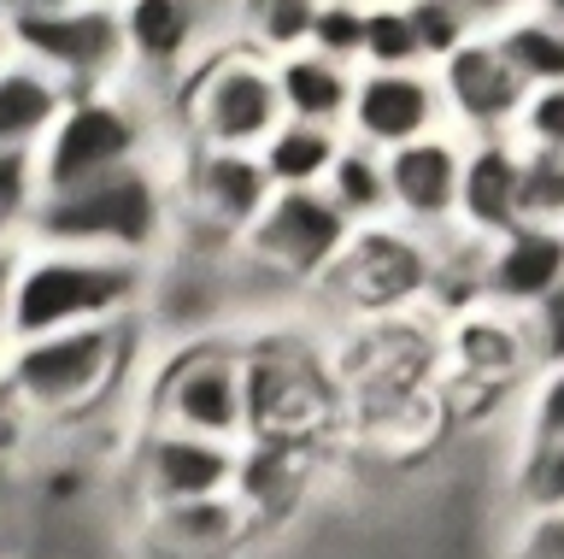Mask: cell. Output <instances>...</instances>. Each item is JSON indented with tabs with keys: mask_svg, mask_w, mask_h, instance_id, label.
Listing matches in <instances>:
<instances>
[{
	"mask_svg": "<svg viewBox=\"0 0 564 559\" xmlns=\"http://www.w3.org/2000/svg\"><path fill=\"white\" fill-rule=\"evenodd\" d=\"M148 294H153V266H141V259H106V254L24 241L18 283H12V342L88 330V324H130L148 312Z\"/></svg>",
	"mask_w": 564,
	"mask_h": 559,
	"instance_id": "cell-1",
	"label": "cell"
},
{
	"mask_svg": "<svg viewBox=\"0 0 564 559\" xmlns=\"http://www.w3.org/2000/svg\"><path fill=\"white\" fill-rule=\"evenodd\" d=\"M176 201L165 171L130 165L118 178L65 189V195H42V213L30 224L35 248H70V254H106V259H141L159 266V254L171 248Z\"/></svg>",
	"mask_w": 564,
	"mask_h": 559,
	"instance_id": "cell-2",
	"label": "cell"
},
{
	"mask_svg": "<svg viewBox=\"0 0 564 559\" xmlns=\"http://www.w3.org/2000/svg\"><path fill=\"white\" fill-rule=\"evenodd\" d=\"M135 342H141V319L59 330V336L12 342L0 372H7V383L35 418H88L130 383Z\"/></svg>",
	"mask_w": 564,
	"mask_h": 559,
	"instance_id": "cell-3",
	"label": "cell"
},
{
	"mask_svg": "<svg viewBox=\"0 0 564 559\" xmlns=\"http://www.w3.org/2000/svg\"><path fill=\"white\" fill-rule=\"evenodd\" d=\"M153 160H159V118L148 89L118 83V89L70 95V107L42 142V195H65V189L118 178V171Z\"/></svg>",
	"mask_w": 564,
	"mask_h": 559,
	"instance_id": "cell-4",
	"label": "cell"
},
{
	"mask_svg": "<svg viewBox=\"0 0 564 559\" xmlns=\"http://www.w3.org/2000/svg\"><path fill=\"white\" fill-rule=\"evenodd\" d=\"M176 89H183V142L188 148L259 153L282 130L276 60H264L241 42H218Z\"/></svg>",
	"mask_w": 564,
	"mask_h": 559,
	"instance_id": "cell-5",
	"label": "cell"
},
{
	"mask_svg": "<svg viewBox=\"0 0 564 559\" xmlns=\"http://www.w3.org/2000/svg\"><path fill=\"white\" fill-rule=\"evenodd\" d=\"M12 54L47 72L65 95H95L135 83L130 47H123V19L118 0H70L59 12H30L7 24Z\"/></svg>",
	"mask_w": 564,
	"mask_h": 559,
	"instance_id": "cell-6",
	"label": "cell"
},
{
	"mask_svg": "<svg viewBox=\"0 0 564 559\" xmlns=\"http://www.w3.org/2000/svg\"><path fill=\"white\" fill-rule=\"evenodd\" d=\"M347 241H352V224L329 206L324 189H282L259 213L253 230L241 236L236 259L247 271L276 277V283L317 289L329 277V266L341 259Z\"/></svg>",
	"mask_w": 564,
	"mask_h": 559,
	"instance_id": "cell-7",
	"label": "cell"
},
{
	"mask_svg": "<svg viewBox=\"0 0 564 559\" xmlns=\"http://www.w3.org/2000/svg\"><path fill=\"white\" fill-rule=\"evenodd\" d=\"M153 424L206 436V442H241L247 436V354L218 336L188 342L159 372Z\"/></svg>",
	"mask_w": 564,
	"mask_h": 559,
	"instance_id": "cell-8",
	"label": "cell"
},
{
	"mask_svg": "<svg viewBox=\"0 0 564 559\" xmlns=\"http://www.w3.org/2000/svg\"><path fill=\"white\" fill-rule=\"evenodd\" d=\"M430 283H435L430 241L400 230V224H377V230H352V241L317 289L335 294L347 312H365V319L388 324L394 312L417 307L430 294Z\"/></svg>",
	"mask_w": 564,
	"mask_h": 559,
	"instance_id": "cell-9",
	"label": "cell"
},
{
	"mask_svg": "<svg viewBox=\"0 0 564 559\" xmlns=\"http://www.w3.org/2000/svg\"><path fill=\"white\" fill-rule=\"evenodd\" d=\"M271 178H264L259 153H236V148H188L183 165V189H176V218L206 230L218 248L236 254L241 236L259 224V213L271 206Z\"/></svg>",
	"mask_w": 564,
	"mask_h": 559,
	"instance_id": "cell-10",
	"label": "cell"
},
{
	"mask_svg": "<svg viewBox=\"0 0 564 559\" xmlns=\"http://www.w3.org/2000/svg\"><path fill=\"white\" fill-rule=\"evenodd\" d=\"M435 83H441V107H447V130L465 136V142H494V136H511L518 130V112H523V77L506 65V54L494 47L488 30L447 54L435 65Z\"/></svg>",
	"mask_w": 564,
	"mask_h": 559,
	"instance_id": "cell-11",
	"label": "cell"
},
{
	"mask_svg": "<svg viewBox=\"0 0 564 559\" xmlns=\"http://www.w3.org/2000/svg\"><path fill=\"white\" fill-rule=\"evenodd\" d=\"M388 160V201L394 224L423 241H441L458 230V189H465V136L435 130L423 142H405Z\"/></svg>",
	"mask_w": 564,
	"mask_h": 559,
	"instance_id": "cell-12",
	"label": "cell"
},
{
	"mask_svg": "<svg viewBox=\"0 0 564 559\" xmlns=\"http://www.w3.org/2000/svg\"><path fill=\"white\" fill-rule=\"evenodd\" d=\"M435 130H447V107H441V83L430 65H412V72H359L352 112H347V142L394 153Z\"/></svg>",
	"mask_w": 564,
	"mask_h": 559,
	"instance_id": "cell-13",
	"label": "cell"
},
{
	"mask_svg": "<svg viewBox=\"0 0 564 559\" xmlns=\"http://www.w3.org/2000/svg\"><path fill=\"white\" fill-rule=\"evenodd\" d=\"M123 47H130V72L141 89L153 83H183L212 47V19L200 0H118Z\"/></svg>",
	"mask_w": 564,
	"mask_h": 559,
	"instance_id": "cell-14",
	"label": "cell"
},
{
	"mask_svg": "<svg viewBox=\"0 0 564 559\" xmlns=\"http://www.w3.org/2000/svg\"><path fill=\"white\" fill-rule=\"evenodd\" d=\"M564 283V230L558 224H518L476 248V301L523 319L546 289Z\"/></svg>",
	"mask_w": 564,
	"mask_h": 559,
	"instance_id": "cell-15",
	"label": "cell"
},
{
	"mask_svg": "<svg viewBox=\"0 0 564 559\" xmlns=\"http://www.w3.org/2000/svg\"><path fill=\"white\" fill-rule=\"evenodd\" d=\"M447 372L470 383L476 395H523V383L535 377V354H529L523 319H511L500 307H458V319L441 342Z\"/></svg>",
	"mask_w": 564,
	"mask_h": 559,
	"instance_id": "cell-16",
	"label": "cell"
},
{
	"mask_svg": "<svg viewBox=\"0 0 564 559\" xmlns=\"http://www.w3.org/2000/svg\"><path fill=\"white\" fill-rule=\"evenodd\" d=\"M236 471H241L236 442H206V436L165 430V424H153L148 442H141V483H148V495L159 506L229 495V488H236Z\"/></svg>",
	"mask_w": 564,
	"mask_h": 559,
	"instance_id": "cell-17",
	"label": "cell"
},
{
	"mask_svg": "<svg viewBox=\"0 0 564 559\" xmlns=\"http://www.w3.org/2000/svg\"><path fill=\"white\" fill-rule=\"evenodd\" d=\"M523 224V148L511 136L465 142V189H458V230L494 241Z\"/></svg>",
	"mask_w": 564,
	"mask_h": 559,
	"instance_id": "cell-18",
	"label": "cell"
},
{
	"mask_svg": "<svg viewBox=\"0 0 564 559\" xmlns=\"http://www.w3.org/2000/svg\"><path fill=\"white\" fill-rule=\"evenodd\" d=\"M352 83L359 72L317 47H300V54L276 60V95H282V118L294 125H324V130H347L352 112Z\"/></svg>",
	"mask_w": 564,
	"mask_h": 559,
	"instance_id": "cell-19",
	"label": "cell"
},
{
	"mask_svg": "<svg viewBox=\"0 0 564 559\" xmlns=\"http://www.w3.org/2000/svg\"><path fill=\"white\" fill-rule=\"evenodd\" d=\"M247 524H253V506L236 501V495L153 506V541L176 559H218L241 541Z\"/></svg>",
	"mask_w": 564,
	"mask_h": 559,
	"instance_id": "cell-20",
	"label": "cell"
},
{
	"mask_svg": "<svg viewBox=\"0 0 564 559\" xmlns=\"http://www.w3.org/2000/svg\"><path fill=\"white\" fill-rule=\"evenodd\" d=\"M70 107V95L47 72H35L30 60H12L0 72V148H35L53 136L59 112Z\"/></svg>",
	"mask_w": 564,
	"mask_h": 559,
	"instance_id": "cell-21",
	"label": "cell"
},
{
	"mask_svg": "<svg viewBox=\"0 0 564 559\" xmlns=\"http://www.w3.org/2000/svg\"><path fill=\"white\" fill-rule=\"evenodd\" d=\"M494 47L523 77V89H558L564 83V24L541 19L535 7H511L488 24Z\"/></svg>",
	"mask_w": 564,
	"mask_h": 559,
	"instance_id": "cell-22",
	"label": "cell"
},
{
	"mask_svg": "<svg viewBox=\"0 0 564 559\" xmlns=\"http://www.w3.org/2000/svg\"><path fill=\"white\" fill-rule=\"evenodd\" d=\"M347 148V130H324V125H294V118H282V130L271 142L259 148V165L271 189H324L329 183V165L341 160Z\"/></svg>",
	"mask_w": 564,
	"mask_h": 559,
	"instance_id": "cell-23",
	"label": "cell"
},
{
	"mask_svg": "<svg viewBox=\"0 0 564 559\" xmlns=\"http://www.w3.org/2000/svg\"><path fill=\"white\" fill-rule=\"evenodd\" d=\"M329 206L341 213L352 230H377V224H394V201H388V160L365 142H347L341 160L329 165L324 183Z\"/></svg>",
	"mask_w": 564,
	"mask_h": 559,
	"instance_id": "cell-24",
	"label": "cell"
},
{
	"mask_svg": "<svg viewBox=\"0 0 564 559\" xmlns=\"http://www.w3.org/2000/svg\"><path fill=\"white\" fill-rule=\"evenodd\" d=\"M324 0H236V42L264 60H289L312 47Z\"/></svg>",
	"mask_w": 564,
	"mask_h": 559,
	"instance_id": "cell-25",
	"label": "cell"
},
{
	"mask_svg": "<svg viewBox=\"0 0 564 559\" xmlns=\"http://www.w3.org/2000/svg\"><path fill=\"white\" fill-rule=\"evenodd\" d=\"M412 65H430L423 60V42H417V24H412V7H405V0L370 7L365 12V65L359 72H412Z\"/></svg>",
	"mask_w": 564,
	"mask_h": 559,
	"instance_id": "cell-26",
	"label": "cell"
},
{
	"mask_svg": "<svg viewBox=\"0 0 564 559\" xmlns=\"http://www.w3.org/2000/svg\"><path fill=\"white\" fill-rule=\"evenodd\" d=\"M35 213H42V153L0 148V241H30Z\"/></svg>",
	"mask_w": 564,
	"mask_h": 559,
	"instance_id": "cell-27",
	"label": "cell"
},
{
	"mask_svg": "<svg viewBox=\"0 0 564 559\" xmlns=\"http://www.w3.org/2000/svg\"><path fill=\"white\" fill-rule=\"evenodd\" d=\"M405 7H412V24H417V42H423L430 72H435L447 54H458V47H465L476 30H488L470 7H453V0H405Z\"/></svg>",
	"mask_w": 564,
	"mask_h": 559,
	"instance_id": "cell-28",
	"label": "cell"
},
{
	"mask_svg": "<svg viewBox=\"0 0 564 559\" xmlns=\"http://www.w3.org/2000/svg\"><path fill=\"white\" fill-rule=\"evenodd\" d=\"M518 407H523V442L564 448V365H546V372L529 377Z\"/></svg>",
	"mask_w": 564,
	"mask_h": 559,
	"instance_id": "cell-29",
	"label": "cell"
},
{
	"mask_svg": "<svg viewBox=\"0 0 564 559\" xmlns=\"http://www.w3.org/2000/svg\"><path fill=\"white\" fill-rule=\"evenodd\" d=\"M518 501H523V513H564V448L523 442Z\"/></svg>",
	"mask_w": 564,
	"mask_h": 559,
	"instance_id": "cell-30",
	"label": "cell"
},
{
	"mask_svg": "<svg viewBox=\"0 0 564 559\" xmlns=\"http://www.w3.org/2000/svg\"><path fill=\"white\" fill-rule=\"evenodd\" d=\"M365 12L370 7H359V0H324L317 30H312V47L359 72V65H365Z\"/></svg>",
	"mask_w": 564,
	"mask_h": 559,
	"instance_id": "cell-31",
	"label": "cell"
},
{
	"mask_svg": "<svg viewBox=\"0 0 564 559\" xmlns=\"http://www.w3.org/2000/svg\"><path fill=\"white\" fill-rule=\"evenodd\" d=\"M511 142L529 148V153H553V160H564V83L558 89H529Z\"/></svg>",
	"mask_w": 564,
	"mask_h": 559,
	"instance_id": "cell-32",
	"label": "cell"
},
{
	"mask_svg": "<svg viewBox=\"0 0 564 559\" xmlns=\"http://www.w3.org/2000/svg\"><path fill=\"white\" fill-rule=\"evenodd\" d=\"M523 224H558L564 230V160L523 148Z\"/></svg>",
	"mask_w": 564,
	"mask_h": 559,
	"instance_id": "cell-33",
	"label": "cell"
},
{
	"mask_svg": "<svg viewBox=\"0 0 564 559\" xmlns=\"http://www.w3.org/2000/svg\"><path fill=\"white\" fill-rule=\"evenodd\" d=\"M523 336H529V354H535V372L564 365V283L546 289L541 301L523 312Z\"/></svg>",
	"mask_w": 564,
	"mask_h": 559,
	"instance_id": "cell-34",
	"label": "cell"
},
{
	"mask_svg": "<svg viewBox=\"0 0 564 559\" xmlns=\"http://www.w3.org/2000/svg\"><path fill=\"white\" fill-rule=\"evenodd\" d=\"M518 559H564V513H523Z\"/></svg>",
	"mask_w": 564,
	"mask_h": 559,
	"instance_id": "cell-35",
	"label": "cell"
},
{
	"mask_svg": "<svg viewBox=\"0 0 564 559\" xmlns=\"http://www.w3.org/2000/svg\"><path fill=\"white\" fill-rule=\"evenodd\" d=\"M18 259H24V241H0V359L12 354V283H18Z\"/></svg>",
	"mask_w": 564,
	"mask_h": 559,
	"instance_id": "cell-36",
	"label": "cell"
},
{
	"mask_svg": "<svg viewBox=\"0 0 564 559\" xmlns=\"http://www.w3.org/2000/svg\"><path fill=\"white\" fill-rule=\"evenodd\" d=\"M30 418H35V412L18 400V389L7 383V372H0V453H12L18 442H24V436H30Z\"/></svg>",
	"mask_w": 564,
	"mask_h": 559,
	"instance_id": "cell-37",
	"label": "cell"
},
{
	"mask_svg": "<svg viewBox=\"0 0 564 559\" xmlns=\"http://www.w3.org/2000/svg\"><path fill=\"white\" fill-rule=\"evenodd\" d=\"M59 7H70V0H0V24L30 19V12H59Z\"/></svg>",
	"mask_w": 564,
	"mask_h": 559,
	"instance_id": "cell-38",
	"label": "cell"
},
{
	"mask_svg": "<svg viewBox=\"0 0 564 559\" xmlns=\"http://www.w3.org/2000/svg\"><path fill=\"white\" fill-rule=\"evenodd\" d=\"M523 7H535L541 19H553V24H564V0H523Z\"/></svg>",
	"mask_w": 564,
	"mask_h": 559,
	"instance_id": "cell-39",
	"label": "cell"
},
{
	"mask_svg": "<svg viewBox=\"0 0 564 559\" xmlns=\"http://www.w3.org/2000/svg\"><path fill=\"white\" fill-rule=\"evenodd\" d=\"M453 7H470L482 24H494V0H453Z\"/></svg>",
	"mask_w": 564,
	"mask_h": 559,
	"instance_id": "cell-40",
	"label": "cell"
},
{
	"mask_svg": "<svg viewBox=\"0 0 564 559\" xmlns=\"http://www.w3.org/2000/svg\"><path fill=\"white\" fill-rule=\"evenodd\" d=\"M12 60H18V54H12V36H7V24H0V72H7Z\"/></svg>",
	"mask_w": 564,
	"mask_h": 559,
	"instance_id": "cell-41",
	"label": "cell"
},
{
	"mask_svg": "<svg viewBox=\"0 0 564 559\" xmlns=\"http://www.w3.org/2000/svg\"><path fill=\"white\" fill-rule=\"evenodd\" d=\"M511 7H523V0H494V19H500V12H511Z\"/></svg>",
	"mask_w": 564,
	"mask_h": 559,
	"instance_id": "cell-42",
	"label": "cell"
},
{
	"mask_svg": "<svg viewBox=\"0 0 564 559\" xmlns=\"http://www.w3.org/2000/svg\"><path fill=\"white\" fill-rule=\"evenodd\" d=\"M359 7H382V0H359Z\"/></svg>",
	"mask_w": 564,
	"mask_h": 559,
	"instance_id": "cell-43",
	"label": "cell"
}]
</instances>
